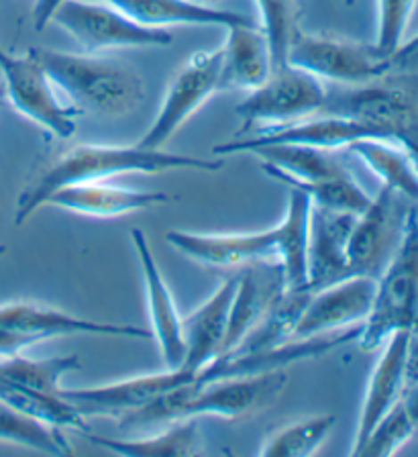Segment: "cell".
Masks as SVG:
<instances>
[{"label": "cell", "instance_id": "obj_1", "mask_svg": "<svg viewBox=\"0 0 418 457\" xmlns=\"http://www.w3.org/2000/svg\"><path fill=\"white\" fill-rule=\"evenodd\" d=\"M225 168L223 157L204 160L198 155L172 154L166 149H145L135 145H78L55 160L31 186L20 192L15 211V225H23L35 211L44 209L47 198L63 186L84 182H111L125 174L158 176L166 171H218Z\"/></svg>", "mask_w": 418, "mask_h": 457}, {"label": "cell", "instance_id": "obj_2", "mask_svg": "<svg viewBox=\"0 0 418 457\" xmlns=\"http://www.w3.org/2000/svg\"><path fill=\"white\" fill-rule=\"evenodd\" d=\"M394 333H408V388L418 382V217L408 212L398 249L378 276L375 296L367 319L361 323L357 345L375 352ZM406 388V390H408Z\"/></svg>", "mask_w": 418, "mask_h": 457}, {"label": "cell", "instance_id": "obj_3", "mask_svg": "<svg viewBox=\"0 0 418 457\" xmlns=\"http://www.w3.org/2000/svg\"><path fill=\"white\" fill-rule=\"evenodd\" d=\"M55 90L72 100L78 112L102 117H123L141 103L145 95L143 80L123 62L58 49L33 47Z\"/></svg>", "mask_w": 418, "mask_h": 457}, {"label": "cell", "instance_id": "obj_4", "mask_svg": "<svg viewBox=\"0 0 418 457\" xmlns=\"http://www.w3.org/2000/svg\"><path fill=\"white\" fill-rule=\"evenodd\" d=\"M323 112L365 125L375 137L402 145L418 166V76H381L332 92Z\"/></svg>", "mask_w": 418, "mask_h": 457}, {"label": "cell", "instance_id": "obj_5", "mask_svg": "<svg viewBox=\"0 0 418 457\" xmlns=\"http://www.w3.org/2000/svg\"><path fill=\"white\" fill-rule=\"evenodd\" d=\"M70 335H98V337L152 339V331L135 325L104 323L63 312L37 303L0 304V360L23 353L37 343L70 337Z\"/></svg>", "mask_w": 418, "mask_h": 457}, {"label": "cell", "instance_id": "obj_6", "mask_svg": "<svg viewBox=\"0 0 418 457\" xmlns=\"http://www.w3.org/2000/svg\"><path fill=\"white\" fill-rule=\"evenodd\" d=\"M327 98L329 90L324 88V82L308 71L286 63L275 68L264 84L251 90L243 103L237 104L235 112L243 120L239 135L315 117L323 112Z\"/></svg>", "mask_w": 418, "mask_h": 457}, {"label": "cell", "instance_id": "obj_7", "mask_svg": "<svg viewBox=\"0 0 418 457\" xmlns=\"http://www.w3.org/2000/svg\"><path fill=\"white\" fill-rule=\"evenodd\" d=\"M0 74L3 92L20 117L31 120L60 141L72 139L78 131L74 106L61 104L53 82L41 66L33 49L15 55L0 47Z\"/></svg>", "mask_w": 418, "mask_h": 457}, {"label": "cell", "instance_id": "obj_8", "mask_svg": "<svg viewBox=\"0 0 418 457\" xmlns=\"http://www.w3.org/2000/svg\"><path fill=\"white\" fill-rule=\"evenodd\" d=\"M286 63L308 71L321 82L357 86L392 71L396 63L380 54L373 43L327 37L296 31L288 46Z\"/></svg>", "mask_w": 418, "mask_h": 457}, {"label": "cell", "instance_id": "obj_9", "mask_svg": "<svg viewBox=\"0 0 418 457\" xmlns=\"http://www.w3.org/2000/svg\"><path fill=\"white\" fill-rule=\"evenodd\" d=\"M223 47L201 52L190 57L169 82L153 123L137 145L145 149H164L166 143L188 123L190 117L223 90Z\"/></svg>", "mask_w": 418, "mask_h": 457}, {"label": "cell", "instance_id": "obj_10", "mask_svg": "<svg viewBox=\"0 0 418 457\" xmlns=\"http://www.w3.org/2000/svg\"><path fill=\"white\" fill-rule=\"evenodd\" d=\"M52 23L61 27L88 54L120 47H166L174 41L168 29L135 23L102 0H66L55 11Z\"/></svg>", "mask_w": 418, "mask_h": 457}, {"label": "cell", "instance_id": "obj_11", "mask_svg": "<svg viewBox=\"0 0 418 457\" xmlns=\"http://www.w3.org/2000/svg\"><path fill=\"white\" fill-rule=\"evenodd\" d=\"M408 212L402 206V196L381 186L380 195L353 223L347 243L351 274L378 278L384 271L400 245Z\"/></svg>", "mask_w": 418, "mask_h": 457}, {"label": "cell", "instance_id": "obj_12", "mask_svg": "<svg viewBox=\"0 0 418 457\" xmlns=\"http://www.w3.org/2000/svg\"><path fill=\"white\" fill-rule=\"evenodd\" d=\"M375 284H378V278L351 274L343 280L310 292L299 323L294 327L292 339H315L361 325L373 304Z\"/></svg>", "mask_w": 418, "mask_h": 457}, {"label": "cell", "instance_id": "obj_13", "mask_svg": "<svg viewBox=\"0 0 418 457\" xmlns=\"http://www.w3.org/2000/svg\"><path fill=\"white\" fill-rule=\"evenodd\" d=\"M196 380V376L184 370H164L155 374L133 376L120 382H111L90 388H63L61 396L72 403L78 412L86 417H125L143 409L166 392Z\"/></svg>", "mask_w": 418, "mask_h": 457}, {"label": "cell", "instance_id": "obj_14", "mask_svg": "<svg viewBox=\"0 0 418 457\" xmlns=\"http://www.w3.org/2000/svg\"><path fill=\"white\" fill-rule=\"evenodd\" d=\"M169 245L188 260L207 268H245L255 262L278 263L275 227L255 233H188L169 231Z\"/></svg>", "mask_w": 418, "mask_h": 457}, {"label": "cell", "instance_id": "obj_15", "mask_svg": "<svg viewBox=\"0 0 418 457\" xmlns=\"http://www.w3.org/2000/svg\"><path fill=\"white\" fill-rule=\"evenodd\" d=\"M131 241L135 255H137L141 278L145 284L147 311L152 320V337L158 341L161 357L168 370H178L186 355V341H184V323L174 303L172 292L161 276V270L141 228H133Z\"/></svg>", "mask_w": 418, "mask_h": 457}, {"label": "cell", "instance_id": "obj_16", "mask_svg": "<svg viewBox=\"0 0 418 457\" xmlns=\"http://www.w3.org/2000/svg\"><path fill=\"white\" fill-rule=\"evenodd\" d=\"M408 333H394L384 345L381 355L367 382L364 404H361L356 441H353L351 455H356L370 433L386 414L400 403L408 388Z\"/></svg>", "mask_w": 418, "mask_h": 457}, {"label": "cell", "instance_id": "obj_17", "mask_svg": "<svg viewBox=\"0 0 418 457\" xmlns=\"http://www.w3.org/2000/svg\"><path fill=\"white\" fill-rule=\"evenodd\" d=\"M356 214L337 212L313 204L308 233V257H307V290L315 292L337 280L351 276L349 260H347V243Z\"/></svg>", "mask_w": 418, "mask_h": 457}, {"label": "cell", "instance_id": "obj_18", "mask_svg": "<svg viewBox=\"0 0 418 457\" xmlns=\"http://www.w3.org/2000/svg\"><path fill=\"white\" fill-rule=\"evenodd\" d=\"M172 196L158 190H135L109 182H84L63 186L47 198L45 206L61 209L90 219H119L125 214L172 203Z\"/></svg>", "mask_w": 418, "mask_h": 457}, {"label": "cell", "instance_id": "obj_19", "mask_svg": "<svg viewBox=\"0 0 418 457\" xmlns=\"http://www.w3.org/2000/svg\"><path fill=\"white\" fill-rule=\"evenodd\" d=\"M235 286L237 276L226 278L218 284V288L212 292L207 303H202L193 314L182 319L186 355H184V361L178 370L198 376L221 355Z\"/></svg>", "mask_w": 418, "mask_h": 457}, {"label": "cell", "instance_id": "obj_20", "mask_svg": "<svg viewBox=\"0 0 418 457\" xmlns=\"http://www.w3.org/2000/svg\"><path fill=\"white\" fill-rule=\"evenodd\" d=\"M225 31L226 39L221 46L223 90L251 92L264 84L275 70L267 35L258 21L231 25Z\"/></svg>", "mask_w": 418, "mask_h": 457}, {"label": "cell", "instance_id": "obj_21", "mask_svg": "<svg viewBox=\"0 0 418 457\" xmlns=\"http://www.w3.org/2000/svg\"><path fill=\"white\" fill-rule=\"evenodd\" d=\"M135 23L150 29L169 27H221L251 23V17L221 6H204L193 0H102Z\"/></svg>", "mask_w": 418, "mask_h": 457}, {"label": "cell", "instance_id": "obj_22", "mask_svg": "<svg viewBox=\"0 0 418 457\" xmlns=\"http://www.w3.org/2000/svg\"><path fill=\"white\" fill-rule=\"evenodd\" d=\"M313 203L299 190H290V203L278 225V266L286 290H307V257Z\"/></svg>", "mask_w": 418, "mask_h": 457}, {"label": "cell", "instance_id": "obj_23", "mask_svg": "<svg viewBox=\"0 0 418 457\" xmlns=\"http://www.w3.org/2000/svg\"><path fill=\"white\" fill-rule=\"evenodd\" d=\"M82 433L94 445L125 457H188L201 453L202 445L198 419L176 420V423L166 425L164 431L133 439L102 437V435L88 431Z\"/></svg>", "mask_w": 418, "mask_h": 457}, {"label": "cell", "instance_id": "obj_24", "mask_svg": "<svg viewBox=\"0 0 418 457\" xmlns=\"http://www.w3.org/2000/svg\"><path fill=\"white\" fill-rule=\"evenodd\" d=\"M347 152L364 162L386 188L406 200H418V166L413 155L398 143L365 137L353 141Z\"/></svg>", "mask_w": 418, "mask_h": 457}, {"label": "cell", "instance_id": "obj_25", "mask_svg": "<svg viewBox=\"0 0 418 457\" xmlns=\"http://www.w3.org/2000/svg\"><path fill=\"white\" fill-rule=\"evenodd\" d=\"M80 368V357L78 355L31 360V357L19 353L0 360V380L23 386V388L47 392V395H61L63 378Z\"/></svg>", "mask_w": 418, "mask_h": 457}, {"label": "cell", "instance_id": "obj_26", "mask_svg": "<svg viewBox=\"0 0 418 457\" xmlns=\"http://www.w3.org/2000/svg\"><path fill=\"white\" fill-rule=\"evenodd\" d=\"M0 443L33 449L45 455H72L74 449L61 428L29 417L0 403Z\"/></svg>", "mask_w": 418, "mask_h": 457}, {"label": "cell", "instance_id": "obj_27", "mask_svg": "<svg viewBox=\"0 0 418 457\" xmlns=\"http://www.w3.org/2000/svg\"><path fill=\"white\" fill-rule=\"evenodd\" d=\"M337 423V417L331 412L315 414V417L296 420L282 427L269 437L259 455L264 457H308L315 455L324 445V441Z\"/></svg>", "mask_w": 418, "mask_h": 457}, {"label": "cell", "instance_id": "obj_28", "mask_svg": "<svg viewBox=\"0 0 418 457\" xmlns=\"http://www.w3.org/2000/svg\"><path fill=\"white\" fill-rule=\"evenodd\" d=\"M259 14V27L267 35L269 47H272L274 66H286L288 46L294 33L299 31L296 25V12H299V0H255Z\"/></svg>", "mask_w": 418, "mask_h": 457}, {"label": "cell", "instance_id": "obj_29", "mask_svg": "<svg viewBox=\"0 0 418 457\" xmlns=\"http://www.w3.org/2000/svg\"><path fill=\"white\" fill-rule=\"evenodd\" d=\"M418 433L416 420L410 417L408 411L404 409L402 403H398L389 411L384 419L380 420L378 427L370 433L361 445L357 457H388L394 455L402 445L414 437Z\"/></svg>", "mask_w": 418, "mask_h": 457}, {"label": "cell", "instance_id": "obj_30", "mask_svg": "<svg viewBox=\"0 0 418 457\" xmlns=\"http://www.w3.org/2000/svg\"><path fill=\"white\" fill-rule=\"evenodd\" d=\"M414 6L416 0H378V31H375L373 46L392 62L406 43V31Z\"/></svg>", "mask_w": 418, "mask_h": 457}, {"label": "cell", "instance_id": "obj_31", "mask_svg": "<svg viewBox=\"0 0 418 457\" xmlns=\"http://www.w3.org/2000/svg\"><path fill=\"white\" fill-rule=\"evenodd\" d=\"M66 3V0H37L33 9V25L37 31L45 29L49 23H52L55 11Z\"/></svg>", "mask_w": 418, "mask_h": 457}, {"label": "cell", "instance_id": "obj_32", "mask_svg": "<svg viewBox=\"0 0 418 457\" xmlns=\"http://www.w3.org/2000/svg\"><path fill=\"white\" fill-rule=\"evenodd\" d=\"M418 52V33L414 35L413 39H408L406 43H404V46L400 47V52L396 54V57H394V62H396V66H398V63H404V62H408L410 57H413L414 54Z\"/></svg>", "mask_w": 418, "mask_h": 457}, {"label": "cell", "instance_id": "obj_33", "mask_svg": "<svg viewBox=\"0 0 418 457\" xmlns=\"http://www.w3.org/2000/svg\"><path fill=\"white\" fill-rule=\"evenodd\" d=\"M196 4H204V6H218L223 3V0H193Z\"/></svg>", "mask_w": 418, "mask_h": 457}, {"label": "cell", "instance_id": "obj_34", "mask_svg": "<svg viewBox=\"0 0 418 457\" xmlns=\"http://www.w3.org/2000/svg\"><path fill=\"white\" fill-rule=\"evenodd\" d=\"M6 253V245H4V243H0V257H3Z\"/></svg>", "mask_w": 418, "mask_h": 457}, {"label": "cell", "instance_id": "obj_35", "mask_svg": "<svg viewBox=\"0 0 418 457\" xmlns=\"http://www.w3.org/2000/svg\"><path fill=\"white\" fill-rule=\"evenodd\" d=\"M3 100H4V92H3V86H0V104H3Z\"/></svg>", "mask_w": 418, "mask_h": 457}, {"label": "cell", "instance_id": "obj_36", "mask_svg": "<svg viewBox=\"0 0 418 457\" xmlns=\"http://www.w3.org/2000/svg\"><path fill=\"white\" fill-rule=\"evenodd\" d=\"M345 4L347 6H353V4H356V0H345Z\"/></svg>", "mask_w": 418, "mask_h": 457}, {"label": "cell", "instance_id": "obj_37", "mask_svg": "<svg viewBox=\"0 0 418 457\" xmlns=\"http://www.w3.org/2000/svg\"><path fill=\"white\" fill-rule=\"evenodd\" d=\"M410 60H418V52H416L413 57H410ZM410 60H408V62H410Z\"/></svg>", "mask_w": 418, "mask_h": 457}]
</instances>
